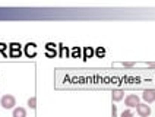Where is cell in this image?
Instances as JSON below:
<instances>
[{"label": "cell", "mask_w": 155, "mask_h": 117, "mask_svg": "<svg viewBox=\"0 0 155 117\" xmlns=\"http://www.w3.org/2000/svg\"><path fill=\"white\" fill-rule=\"evenodd\" d=\"M12 117H26V110L24 107H15Z\"/></svg>", "instance_id": "cell-6"}, {"label": "cell", "mask_w": 155, "mask_h": 117, "mask_svg": "<svg viewBox=\"0 0 155 117\" xmlns=\"http://www.w3.org/2000/svg\"><path fill=\"white\" fill-rule=\"evenodd\" d=\"M136 111H138V114L140 117H149L151 116V107L148 105V104H139L138 107H136Z\"/></svg>", "instance_id": "cell-3"}, {"label": "cell", "mask_w": 155, "mask_h": 117, "mask_svg": "<svg viewBox=\"0 0 155 117\" xmlns=\"http://www.w3.org/2000/svg\"><path fill=\"white\" fill-rule=\"evenodd\" d=\"M28 105H29V109H35V107H37V98H35V97H31V98L28 100Z\"/></svg>", "instance_id": "cell-7"}, {"label": "cell", "mask_w": 155, "mask_h": 117, "mask_svg": "<svg viewBox=\"0 0 155 117\" xmlns=\"http://www.w3.org/2000/svg\"><path fill=\"white\" fill-rule=\"evenodd\" d=\"M120 117H133V113L130 111V109L123 110V111H121V114H120Z\"/></svg>", "instance_id": "cell-8"}, {"label": "cell", "mask_w": 155, "mask_h": 117, "mask_svg": "<svg viewBox=\"0 0 155 117\" xmlns=\"http://www.w3.org/2000/svg\"><path fill=\"white\" fill-rule=\"evenodd\" d=\"M111 111H113V117H116V116H117V109H116V105H113Z\"/></svg>", "instance_id": "cell-9"}, {"label": "cell", "mask_w": 155, "mask_h": 117, "mask_svg": "<svg viewBox=\"0 0 155 117\" xmlns=\"http://www.w3.org/2000/svg\"><path fill=\"white\" fill-rule=\"evenodd\" d=\"M123 65H124V66H127V67H132L135 63H133V62H127V63H123Z\"/></svg>", "instance_id": "cell-10"}, {"label": "cell", "mask_w": 155, "mask_h": 117, "mask_svg": "<svg viewBox=\"0 0 155 117\" xmlns=\"http://www.w3.org/2000/svg\"><path fill=\"white\" fill-rule=\"evenodd\" d=\"M142 98H143V101H145V104H151V102H154L155 101V91L154 89H147V91H143Z\"/></svg>", "instance_id": "cell-4"}, {"label": "cell", "mask_w": 155, "mask_h": 117, "mask_svg": "<svg viewBox=\"0 0 155 117\" xmlns=\"http://www.w3.org/2000/svg\"><path fill=\"white\" fill-rule=\"evenodd\" d=\"M148 66H149V67H155V63H148Z\"/></svg>", "instance_id": "cell-11"}, {"label": "cell", "mask_w": 155, "mask_h": 117, "mask_svg": "<svg viewBox=\"0 0 155 117\" xmlns=\"http://www.w3.org/2000/svg\"><path fill=\"white\" fill-rule=\"evenodd\" d=\"M111 98L114 102H119V101H121L124 98V92L121 91V89H114L111 92Z\"/></svg>", "instance_id": "cell-5"}, {"label": "cell", "mask_w": 155, "mask_h": 117, "mask_svg": "<svg viewBox=\"0 0 155 117\" xmlns=\"http://www.w3.org/2000/svg\"><path fill=\"white\" fill-rule=\"evenodd\" d=\"M0 105H2L5 110L15 109V105H16V100H15V97H13V95L6 94V95H3V97L0 98Z\"/></svg>", "instance_id": "cell-1"}, {"label": "cell", "mask_w": 155, "mask_h": 117, "mask_svg": "<svg viewBox=\"0 0 155 117\" xmlns=\"http://www.w3.org/2000/svg\"><path fill=\"white\" fill-rule=\"evenodd\" d=\"M124 104L127 105V109H133V107H138L139 104V97L136 94H129L126 98H124Z\"/></svg>", "instance_id": "cell-2"}]
</instances>
